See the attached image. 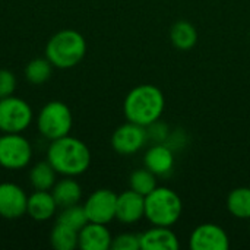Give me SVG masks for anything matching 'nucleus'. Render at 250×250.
Segmentation results:
<instances>
[{"label":"nucleus","mask_w":250,"mask_h":250,"mask_svg":"<svg viewBox=\"0 0 250 250\" xmlns=\"http://www.w3.org/2000/svg\"><path fill=\"white\" fill-rule=\"evenodd\" d=\"M229 212L239 220H250V188H236L227 196Z\"/></svg>","instance_id":"20"},{"label":"nucleus","mask_w":250,"mask_h":250,"mask_svg":"<svg viewBox=\"0 0 250 250\" xmlns=\"http://www.w3.org/2000/svg\"><path fill=\"white\" fill-rule=\"evenodd\" d=\"M129 185L132 190H135L142 196H146L157 188V176L152 171H149L146 167L139 168L130 174Z\"/></svg>","instance_id":"23"},{"label":"nucleus","mask_w":250,"mask_h":250,"mask_svg":"<svg viewBox=\"0 0 250 250\" xmlns=\"http://www.w3.org/2000/svg\"><path fill=\"white\" fill-rule=\"evenodd\" d=\"M51 193L56 199V204L59 208H66L79 204L82 198V188L75 180V177L63 176L62 180L56 182V185L51 189Z\"/></svg>","instance_id":"17"},{"label":"nucleus","mask_w":250,"mask_h":250,"mask_svg":"<svg viewBox=\"0 0 250 250\" xmlns=\"http://www.w3.org/2000/svg\"><path fill=\"white\" fill-rule=\"evenodd\" d=\"M113 236L107 229V224L88 223L79 230V245L82 250H108L111 249Z\"/></svg>","instance_id":"13"},{"label":"nucleus","mask_w":250,"mask_h":250,"mask_svg":"<svg viewBox=\"0 0 250 250\" xmlns=\"http://www.w3.org/2000/svg\"><path fill=\"white\" fill-rule=\"evenodd\" d=\"M113 250H138L141 249V240L138 234L133 233H122L113 237L111 243Z\"/></svg>","instance_id":"25"},{"label":"nucleus","mask_w":250,"mask_h":250,"mask_svg":"<svg viewBox=\"0 0 250 250\" xmlns=\"http://www.w3.org/2000/svg\"><path fill=\"white\" fill-rule=\"evenodd\" d=\"M146 135H148V139H152L155 144H164V141L168 138V129L166 125L157 120L151 123L149 126H146Z\"/></svg>","instance_id":"27"},{"label":"nucleus","mask_w":250,"mask_h":250,"mask_svg":"<svg viewBox=\"0 0 250 250\" xmlns=\"http://www.w3.org/2000/svg\"><path fill=\"white\" fill-rule=\"evenodd\" d=\"M166 100L163 91L149 83L135 86L125 98L123 111L127 122L136 123L139 126H149L151 123L160 120L164 111Z\"/></svg>","instance_id":"2"},{"label":"nucleus","mask_w":250,"mask_h":250,"mask_svg":"<svg viewBox=\"0 0 250 250\" xmlns=\"http://www.w3.org/2000/svg\"><path fill=\"white\" fill-rule=\"evenodd\" d=\"M16 89V76L7 69H0V98L13 95Z\"/></svg>","instance_id":"26"},{"label":"nucleus","mask_w":250,"mask_h":250,"mask_svg":"<svg viewBox=\"0 0 250 250\" xmlns=\"http://www.w3.org/2000/svg\"><path fill=\"white\" fill-rule=\"evenodd\" d=\"M117 195L110 189H98L92 192L83 204L88 221L108 224L116 220Z\"/></svg>","instance_id":"8"},{"label":"nucleus","mask_w":250,"mask_h":250,"mask_svg":"<svg viewBox=\"0 0 250 250\" xmlns=\"http://www.w3.org/2000/svg\"><path fill=\"white\" fill-rule=\"evenodd\" d=\"M57 221L67 226V227H70V229H73V230H76V231H79L83 226H86L89 223L83 205L81 207L78 204L63 208V211L60 212Z\"/></svg>","instance_id":"24"},{"label":"nucleus","mask_w":250,"mask_h":250,"mask_svg":"<svg viewBox=\"0 0 250 250\" xmlns=\"http://www.w3.org/2000/svg\"><path fill=\"white\" fill-rule=\"evenodd\" d=\"M57 208L59 207L51 190H35L28 196L26 214L35 221H47L53 218Z\"/></svg>","instance_id":"16"},{"label":"nucleus","mask_w":250,"mask_h":250,"mask_svg":"<svg viewBox=\"0 0 250 250\" xmlns=\"http://www.w3.org/2000/svg\"><path fill=\"white\" fill-rule=\"evenodd\" d=\"M28 195L25 190L10 182L0 183V217L18 220L26 214Z\"/></svg>","instance_id":"11"},{"label":"nucleus","mask_w":250,"mask_h":250,"mask_svg":"<svg viewBox=\"0 0 250 250\" xmlns=\"http://www.w3.org/2000/svg\"><path fill=\"white\" fill-rule=\"evenodd\" d=\"M141 249L144 250H177L180 248L179 239L170 227H158L146 230L139 234Z\"/></svg>","instance_id":"14"},{"label":"nucleus","mask_w":250,"mask_h":250,"mask_svg":"<svg viewBox=\"0 0 250 250\" xmlns=\"http://www.w3.org/2000/svg\"><path fill=\"white\" fill-rule=\"evenodd\" d=\"M34 120L31 105L15 95L0 98V133H22Z\"/></svg>","instance_id":"6"},{"label":"nucleus","mask_w":250,"mask_h":250,"mask_svg":"<svg viewBox=\"0 0 250 250\" xmlns=\"http://www.w3.org/2000/svg\"><path fill=\"white\" fill-rule=\"evenodd\" d=\"M51 246L56 250H73L79 245V231L62 224L56 223L50 234Z\"/></svg>","instance_id":"21"},{"label":"nucleus","mask_w":250,"mask_h":250,"mask_svg":"<svg viewBox=\"0 0 250 250\" xmlns=\"http://www.w3.org/2000/svg\"><path fill=\"white\" fill-rule=\"evenodd\" d=\"M144 164L155 176H167L174 166L173 149L167 144H155L145 152Z\"/></svg>","instance_id":"15"},{"label":"nucleus","mask_w":250,"mask_h":250,"mask_svg":"<svg viewBox=\"0 0 250 250\" xmlns=\"http://www.w3.org/2000/svg\"><path fill=\"white\" fill-rule=\"evenodd\" d=\"M145 217V196L129 189L117 195L116 220L123 224H135Z\"/></svg>","instance_id":"12"},{"label":"nucleus","mask_w":250,"mask_h":250,"mask_svg":"<svg viewBox=\"0 0 250 250\" xmlns=\"http://www.w3.org/2000/svg\"><path fill=\"white\" fill-rule=\"evenodd\" d=\"M57 182V171L45 160L37 163L29 170V183L34 190H51Z\"/></svg>","instance_id":"19"},{"label":"nucleus","mask_w":250,"mask_h":250,"mask_svg":"<svg viewBox=\"0 0 250 250\" xmlns=\"http://www.w3.org/2000/svg\"><path fill=\"white\" fill-rule=\"evenodd\" d=\"M86 54V41L75 29H62L56 32L45 45V57L57 69H70L78 66Z\"/></svg>","instance_id":"3"},{"label":"nucleus","mask_w":250,"mask_h":250,"mask_svg":"<svg viewBox=\"0 0 250 250\" xmlns=\"http://www.w3.org/2000/svg\"><path fill=\"white\" fill-rule=\"evenodd\" d=\"M32 145L22 133L0 135V167L6 170H22L31 164Z\"/></svg>","instance_id":"7"},{"label":"nucleus","mask_w":250,"mask_h":250,"mask_svg":"<svg viewBox=\"0 0 250 250\" xmlns=\"http://www.w3.org/2000/svg\"><path fill=\"white\" fill-rule=\"evenodd\" d=\"M73 116L70 108L62 101H50L41 107L37 116V129L48 141L63 138L70 133Z\"/></svg>","instance_id":"5"},{"label":"nucleus","mask_w":250,"mask_h":250,"mask_svg":"<svg viewBox=\"0 0 250 250\" xmlns=\"http://www.w3.org/2000/svg\"><path fill=\"white\" fill-rule=\"evenodd\" d=\"M53 64L47 57H38L31 60L25 67V78L32 85H42L45 83L53 73Z\"/></svg>","instance_id":"22"},{"label":"nucleus","mask_w":250,"mask_h":250,"mask_svg":"<svg viewBox=\"0 0 250 250\" xmlns=\"http://www.w3.org/2000/svg\"><path fill=\"white\" fill-rule=\"evenodd\" d=\"M189 246L192 250H227L230 248V239L223 227L205 223L192 231Z\"/></svg>","instance_id":"10"},{"label":"nucleus","mask_w":250,"mask_h":250,"mask_svg":"<svg viewBox=\"0 0 250 250\" xmlns=\"http://www.w3.org/2000/svg\"><path fill=\"white\" fill-rule=\"evenodd\" d=\"M47 161L60 176L76 177L83 174L91 166V151L88 145L70 135L50 141Z\"/></svg>","instance_id":"1"},{"label":"nucleus","mask_w":250,"mask_h":250,"mask_svg":"<svg viewBox=\"0 0 250 250\" xmlns=\"http://www.w3.org/2000/svg\"><path fill=\"white\" fill-rule=\"evenodd\" d=\"M183 212L180 196L168 188L157 186L145 196V218L158 227L174 226Z\"/></svg>","instance_id":"4"},{"label":"nucleus","mask_w":250,"mask_h":250,"mask_svg":"<svg viewBox=\"0 0 250 250\" xmlns=\"http://www.w3.org/2000/svg\"><path fill=\"white\" fill-rule=\"evenodd\" d=\"M148 141L146 127L127 122L119 126L111 136V146L120 155H132L139 152Z\"/></svg>","instance_id":"9"},{"label":"nucleus","mask_w":250,"mask_h":250,"mask_svg":"<svg viewBox=\"0 0 250 250\" xmlns=\"http://www.w3.org/2000/svg\"><path fill=\"white\" fill-rule=\"evenodd\" d=\"M171 44L179 50H190L198 42V31L195 25L188 21H177L170 29Z\"/></svg>","instance_id":"18"}]
</instances>
